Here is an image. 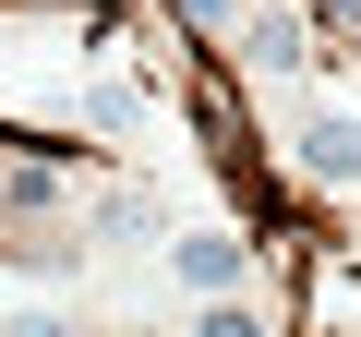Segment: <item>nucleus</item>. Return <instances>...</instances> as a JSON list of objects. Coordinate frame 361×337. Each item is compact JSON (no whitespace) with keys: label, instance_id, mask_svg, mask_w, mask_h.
<instances>
[{"label":"nucleus","instance_id":"20e7f679","mask_svg":"<svg viewBox=\"0 0 361 337\" xmlns=\"http://www.w3.org/2000/svg\"><path fill=\"white\" fill-rule=\"evenodd\" d=\"M73 121H85V133H133V121H145V97H133L121 73H85V85H73Z\"/></svg>","mask_w":361,"mask_h":337},{"label":"nucleus","instance_id":"7ed1b4c3","mask_svg":"<svg viewBox=\"0 0 361 337\" xmlns=\"http://www.w3.org/2000/svg\"><path fill=\"white\" fill-rule=\"evenodd\" d=\"M229 37H241V61H253V73H277V85L301 73V13H277V0H265V13H241Z\"/></svg>","mask_w":361,"mask_h":337},{"label":"nucleus","instance_id":"f257e3e1","mask_svg":"<svg viewBox=\"0 0 361 337\" xmlns=\"http://www.w3.org/2000/svg\"><path fill=\"white\" fill-rule=\"evenodd\" d=\"M157 265H169V289H180V301H229V289H253V241H241V229H217V217H205V229H169V241H157Z\"/></svg>","mask_w":361,"mask_h":337},{"label":"nucleus","instance_id":"f03ea898","mask_svg":"<svg viewBox=\"0 0 361 337\" xmlns=\"http://www.w3.org/2000/svg\"><path fill=\"white\" fill-rule=\"evenodd\" d=\"M289 168L313 193H361V109H301L289 121Z\"/></svg>","mask_w":361,"mask_h":337},{"label":"nucleus","instance_id":"39448f33","mask_svg":"<svg viewBox=\"0 0 361 337\" xmlns=\"http://www.w3.org/2000/svg\"><path fill=\"white\" fill-rule=\"evenodd\" d=\"M169 13H180V25H205V37H229V25H241V0H169Z\"/></svg>","mask_w":361,"mask_h":337}]
</instances>
